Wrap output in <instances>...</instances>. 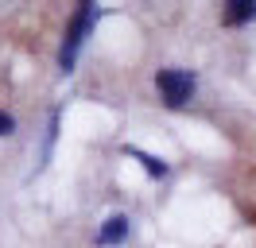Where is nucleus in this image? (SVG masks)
<instances>
[{
	"label": "nucleus",
	"instance_id": "obj_1",
	"mask_svg": "<svg viewBox=\"0 0 256 248\" xmlns=\"http://www.w3.org/2000/svg\"><path fill=\"white\" fill-rule=\"evenodd\" d=\"M97 20H101V8H97V4H78V12H74L70 28H66V39H62V46H58V66H62V74L74 70L78 50H82V43L90 39V31L97 28Z\"/></svg>",
	"mask_w": 256,
	"mask_h": 248
},
{
	"label": "nucleus",
	"instance_id": "obj_2",
	"mask_svg": "<svg viewBox=\"0 0 256 248\" xmlns=\"http://www.w3.org/2000/svg\"><path fill=\"white\" fill-rule=\"evenodd\" d=\"M156 90H160V97H163V105H167V108H182L194 97V90H198V78H194L190 70L167 66V70L156 74Z\"/></svg>",
	"mask_w": 256,
	"mask_h": 248
},
{
	"label": "nucleus",
	"instance_id": "obj_3",
	"mask_svg": "<svg viewBox=\"0 0 256 248\" xmlns=\"http://www.w3.org/2000/svg\"><path fill=\"white\" fill-rule=\"evenodd\" d=\"M128 236H132V217L112 214V217H105L101 229H97V248H116V244H124Z\"/></svg>",
	"mask_w": 256,
	"mask_h": 248
},
{
	"label": "nucleus",
	"instance_id": "obj_4",
	"mask_svg": "<svg viewBox=\"0 0 256 248\" xmlns=\"http://www.w3.org/2000/svg\"><path fill=\"white\" fill-rule=\"evenodd\" d=\"M252 20H256L252 0H229V4H225V24H229V28H244V24H252Z\"/></svg>",
	"mask_w": 256,
	"mask_h": 248
},
{
	"label": "nucleus",
	"instance_id": "obj_5",
	"mask_svg": "<svg viewBox=\"0 0 256 248\" xmlns=\"http://www.w3.org/2000/svg\"><path fill=\"white\" fill-rule=\"evenodd\" d=\"M124 155H132V159H136V163H140V167H144L152 178H167V174H171V167H167L163 159H156V155H148V152H140V148H124Z\"/></svg>",
	"mask_w": 256,
	"mask_h": 248
},
{
	"label": "nucleus",
	"instance_id": "obj_6",
	"mask_svg": "<svg viewBox=\"0 0 256 248\" xmlns=\"http://www.w3.org/2000/svg\"><path fill=\"white\" fill-rule=\"evenodd\" d=\"M12 132H16V120L8 112H0V136H12Z\"/></svg>",
	"mask_w": 256,
	"mask_h": 248
}]
</instances>
